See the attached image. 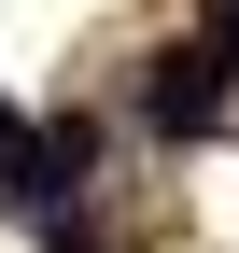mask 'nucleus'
Wrapping results in <instances>:
<instances>
[{
  "label": "nucleus",
  "mask_w": 239,
  "mask_h": 253,
  "mask_svg": "<svg viewBox=\"0 0 239 253\" xmlns=\"http://www.w3.org/2000/svg\"><path fill=\"white\" fill-rule=\"evenodd\" d=\"M141 113H155L169 141H197V126L225 113V71H211V56H197V42H183V56H155V84H141Z\"/></svg>",
  "instance_id": "f257e3e1"
},
{
  "label": "nucleus",
  "mask_w": 239,
  "mask_h": 253,
  "mask_svg": "<svg viewBox=\"0 0 239 253\" xmlns=\"http://www.w3.org/2000/svg\"><path fill=\"white\" fill-rule=\"evenodd\" d=\"M42 253H113L99 225H71V211H42Z\"/></svg>",
  "instance_id": "f03ea898"
},
{
  "label": "nucleus",
  "mask_w": 239,
  "mask_h": 253,
  "mask_svg": "<svg viewBox=\"0 0 239 253\" xmlns=\"http://www.w3.org/2000/svg\"><path fill=\"white\" fill-rule=\"evenodd\" d=\"M197 56H211V71H239V0H211V42H197Z\"/></svg>",
  "instance_id": "7ed1b4c3"
}]
</instances>
